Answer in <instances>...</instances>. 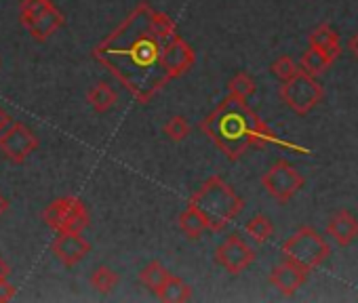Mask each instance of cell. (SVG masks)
<instances>
[{
	"label": "cell",
	"mask_w": 358,
	"mask_h": 303,
	"mask_svg": "<svg viewBox=\"0 0 358 303\" xmlns=\"http://www.w3.org/2000/svg\"><path fill=\"white\" fill-rule=\"evenodd\" d=\"M177 34L175 22L150 3H139L95 49L93 57L139 101L148 103L169 82L164 45Z\"/></svg>",
	"instance_id": "obj_1"
},
{
	"label": "cell",
	"mask_w": 358,
	"mask_h": 303,
	"mask_svg": "<svg viewBox=\"0 0 358 303\" xmlns=\"http://www.w3.org/2000/svg\"><path fill=\"white\" fill-rule=\"evenodd\" d=\"M201 131L222 149V154L236 163L249 147H262L268 143L310 154V149L280 139L247 103L236 95H228L217 108L201 122Z\"/></svg>",
	"instance_id": "obj_2"
},
{
	"label": "cell",
	"mask_w": 358,
	"mask_h": 303,
	"mask_svg": "<svg viewBox=\"0 0 358 303\" xmlns=\"http://www.w3.org/2000/svg\"><path fill=\"white\" fill-rule=\"evenodd\" d=\"M190 205L205 217L207 228L211 232H222L230 221H234L243 209L245 200L236 194V190L222 177H209L190 198Z\"/></svg>",
	"instance_id": "obj_3"
},
{
	"label": "cell",
	"mask_w": 358,
	"mask_h": 303,
	"mask_svg": "<svg viewBox=\"0 0 358 303\" xmlns=\"http://www.w3.org/2000/svg\"><path fill=\"white\" fill-rule=\"evenodd\" d=\"M282 255L287 261L303 267L306 272H312L327 261V257L331 255V246L314 228L306 226L282 242Z\"/></svg>",
	"instance_id": "obj_4"
},
{
	"label": "cell",
	"mask_w": 358,
	"mask_h": 303,
	"mask_svg": "<svg viewBox=\"0 0 358 303\" xmlns=\"http://www.w3.org/2000/svg\"><path fill=\"white\" fill-rule=\"evenodd\" d=\"M43 219L57 234H62V232H80L83 234L91 223L87 205L78 196H62V198L51 200L47 205V209L43 211Z\"/></svg>",
	"instance_id": "obj_5"
},
{
	"label": "cell",
	"mask_w": 358,
	"mask_h": 303,
	"mask_svg": "<svg viewBox=\"0 0 358 303\" xmlns=\"http://www.w3.org/2000/svg\"><path fill=\"white\" fill-rule=\"evenodd\" d=\"M278 95L289 110H293L297 116H306L320 103L322 87L314 76L297 70L295 76L282 82V87L278 89Z\"/></svg>",
	"instance_id": "obj_6"
},
{
	"label": "cell",
	"mask_w": 358,
	"mask_h": 303,
	"mask_svg": "<svg viewBox=\"0 0 358 303\" xmlns=\"http://www.w3.org/2000/svg\"><path fill=\"white\" fill-rule=\"evenodd\" d=\"M303 184H306L303 175L291 163H287V161H276L262 175V186L280 205H287L303 188Z\"/></svg>",
	"instance_id": "obj_7"
},
{
	"label": "cell",
	"mask_w": 358,
	"mask_h": 303,
	"mask_svg": "<svg viewBox=\"0 0 358 303\" xmlns=\"http://www.w3.org/2000/svg\"><path fill=\"white\" fill-rule=\"evenodd\" d=\"M38 149L36 133L24 122H11L3 133H0V152L15 165H24L34 152Z\"/></svg>",
	"instance_id": "obj_8"
},
{
	"label": "cell",
	"mask_w": 358,
	"mask_h": 303,
	"mask_svg": "<svg viewBox=\"0 0 358 303\" xmlns=\"http://www.w3.org/2000/svg\"><path fill=\"white\" fill-rule=\"evenodd\" d=\"M215 261L222 265L228 274H241L255 261V251L241 238L238 234H230L217 249H215Z\"/></svg>",
	"instance_id": "obj_9"
},
{
	"label": "cell",
	"mask_w": 358,
	"mask_h": 303,
	"mask_svg": "<svg viewBox=\"0 0 358 303\" xmlns=\"http://www.w3.org/2000/svg\"><path fill=\"white\" fill-rule=\"evenodd\" d=\"M196 64V53L194 49L179 36L175 34L166 45H164V51H162V66L169 74L171 80L184 76L188 70H192V66Z\"/></svg>",
	"instance_id": "obj_10"
},
{
	"label": "cell",
	"mask_w": 358,
	"mask_h": 303,
	"mask_svg": "<svg viewBox=\"0 0 358 303\" xmlns=\"http://www.w3.org/2000/svg\"><path fill=\"white\" fill-rule=\"evenodd\" d=\"M51 251L66 267H74L91 253V244L83 238L80 232H62L53 240Z\"/></svg>",
	"instance_id": "obj_11"
},
{
	"label": "cell",
	"mask_w": 358,
	"mask_h": 303,
	"mask_svg": "<svg viewBox=\"0 0 358 303\" xmlns=\"http://www.w3.org/2000/svg\"><path fill=\"white\" fill-rule=\"evenodd\" d=\"M64 24H66L64 13L51 3L49 7H45L38 13H34L24 24V28L30 32V36H32L34 43H47L59 28H64Z\"/></svg>",
	"instance_id": "obj_12"
},
{
	"label": "cell",
	"mask_w": 358,
	"mask_h": 303,
	"mask_svg": "<svg viewBox=\"0 0 358 303\" xmlns=\"http://www.w3.org/2000/svg\"><path fill=\"white\" fill-rule=\"evenodd\" d=\"M308 274L310 272H306L303 267H299L291 261H285V263H278L276 267H272L268 280L274 288H278L280 295L293 297L303 286V282L308 280Z\"/></svg>",
	"instance_id": "obj_13"
},
{
	"label": "cell",
	"mask_w": 358,
	"mask_h": 303,
	"mask_svg": "<svg viewBox=\"0 0 358 303\" xmlns=\"http://www.w3.org/2000/svg\"><path fill=\"white\" fill-rule=\"evenodd\" d=\"M327 234L339 246H348L358 238V219L350 211H337L327 223Z\"/></svg>",
	"instance_id": "obj_14"
},
{
	"label": "cell",
	"mask_w": 358,
	"mask_h": 303,
	"mask_svg": "<svg viewBox=\"0 0 358 303\" xmlns=\"http://www.w3.org/2000/svg\"><path fill=\"white\" fill-rule=\"evenodd\" d=\"M310 47L322 51L327 57H331L333 61L341 55V43H339V34L335 28L322 24L318 26L312 34H310Z\"/></svg>",
	"instance_id": "obj_15"
},
{
	"label": "cell",
	"mask_w": 358,
	"mask_h": 303,
	"mask_svg": "<svg viewBox=\"0 0 358 303\" xmlns=\"http://www.w3.org/2000/svg\"><path fill=\"white\" fill-rule=\"evenodd\" d=\"M156 297L164 303H184L192 299V286L179 276H169L164 284L156 290Z\"/></svg>",
	"instance_id": "obj_16"
},
{
	"label": "cell",
	"mask_w": 358,
	"mask_h": 303,
	"mask_svg": "<svg viewBox=\"0 0 358 303\" xmlns=\"http://www.w3.org/2000/svg\"><path fill=\"white\" fill-rule=\"evenodd\" d=\"M179 230H182L188 238L199 240L209 228H207L205 217L196 211V207H192V205L188 202V207L182 211V215H179Z\"/></svg>",
	"instance_id": "obj_17"
},
{
	"label": "cell",
	"mask_w": 358,
	"mask_h": 303,
	"mask_svg": "<svg viewBox=\"0 0 358 303\" xmlns=\"http://www.w3.org/2000/svg\"><path fill=\"white\" fill-rule=\"evenodd\" d=\"M87 101H89V105H91L97 114H106V112H110V110L116 105L118 95H116V91H114L110 84L99 82V84H95V87L87 93Z\"/></svg>",
	"instance_id": "obj_18"
},
{
	"label": "cell",
	"mask_w": 358,
	"mask_h": 303,
	"mask_svg": "<svg viewBox=\"0 0 358 303\" xmlns=\"http://www.w3.org/2000/svg\"><path fill=\"white\" fill-rule=\"evenodd\" d=\"M331 64H333V59L331 57H327L322 51H318V49H314V47H310L303 55H301V61H299V70L301 72H306V74H310V76H320V74H324L329 68H331Z\"/></svg>",
	"instance_id": "obj_19"
},
{
	"label": "cell",
	"mask_w": 358,
	"mask_h": 303,
	"mask_svg": "<svg viewBox=\"0 0 358 303\" xmlns=\"http://www.w3.org/2000/svg\"><path fill=\"white\" fill-rule=\"evenodd\" d=\"M245 232H247L255 242L264 244V242H268V240L274 236V223H272V219H270L268 215L257 213V215H253V217L247 221Z\"/></svg>",
	"instance_id": "obj_20"
},
{
	"label": "cell",
	"mask_w": 358,
	"mask_h": 303,
	"mask_svg": "<svg viewBox=\"0 0 358 303\" xmlns=\"http://www.w3.org/2000/svg\"><path fill=\"white\" fill-rule=\"evenodd\" d=\"M171 276V272L160 263V261H150L141 272H139V282L145 286V288H150L152 293H156L162 284H164V280Z\"/></svg>",
	"instance_id": "obj_21"
},
{
	"label": "cell",
	"mask_w": 358,
	"mask_h": 303,
	"mask_svg": "<svg viewBox=\"0 0 358 303\" xmlns=\"http://www.w3.org/2000/svg\"><path fill=\"white\" fill-rule=\"evenodd\" d=\"M118 282H120V276H118L112 267H108V265H99V267L91 274V286H93L97 293H103V295L112 293L114 286H116Z\"/></svg>",
	"instance_id": "obj_22"
},
{
	"label": "cell",
	"mask_w": 358,
	"mask_h": 303,
	"mask_svg": "<svg viewBox=\"0 0 358 303\" xmlns=\"http://www.w3.org/2000/svg\"><path fill=\"white\" fill-rule=\"evenodd\" d=\"M228 91H230V95H236V97H241V99H249L251 95H255L257 84H255V80H253L251 74L238 72V74H234V76L230 78Z\"/></svg>",
	"instance_id": "obj_23"
},
{
	"label": "cell",
	"mask_w": 358,
	"mask_h": 303,
	"mask_svg": "<svg viewBox=\"0 0 358 303\" xmlns=\"http://www.w3.org/2000/svg\"><path fill=\"white\" fill-rule=\"evenodd\" d=\"M164 135H166V139H171V141H175V143L184 141V139L190 135V124H188V120H186L184 116H173V118H169L166 124H164Z\"/></svg>",
	"instance_id": "obj_24"
},
{
	"label": "cell",
	"mask_w": 358,
	"mask_h": 303,
	"mask_svg": "<svg viewBox=\"0 0 358 303\" xmlns=\"http://www.w3.org/2000/svg\"><path fill=\"white\" fill-rule=\"evenodd\" d=\"M297 70H299V66L289 57V55H282V57H278L272 66H270V72L278 78V80H289L291 76H295L297 74Z\"/></svg>",
	"instance_id": "obj_25"
},
{
	"label": "cell",
	"mask_w": 358,
	"mask_h": 303,
	"mask_svg": "<svg viewBox=\"0 0 358 303\" xmlns=\"http://www.w3.org/2000/svg\"><path fill=\"white\" fill-rule=\"evenodd\" d=\"M51 3H53V0H22V5H20V22H22V26H24L34 13H38L41 9L49 7Z\"/></svg>",
	"instance_id": "obj_26"
},
{
	"label": "cell",
	"mask_w": 358,
	"mask_h": 303,
	"mask_svg": "<svg viewBox=\"0 0 358 303\" xmlns=\"http://www.w3.org/2000/svg\"><path fill=\"white\" fill-rule=\"evenodd\" d=\"M15 295H17V288H15V284H11V282H9V278L0 280V303L11 301Z\"/></svg>",
	"instance_id": "obj_27"
},
{
	"label": "cell",
	"mask_w": 358,
	"mask_h": 303,
	"mask_svg": "<svg viewBox=\"0 0 358 303\" xmlns=\"http://www.w3.org/2000/svg\"><path fill=\"white\" fill-rule=\"evenodd\" d=\"M11 122H13V118H11V116H9V114L3 110V108H0V133H3V131H5V128L11 124Z\"/></svg>",
	"instance_id": "obj_28"
},
{
	"label": "cell",
	"mask_w": 358,
	"mask_h": 303,
	"mask_svg": "<svg viewBox=\"0 0 358 303\" xmlns=\"http://www.w3.org/2000/svg\"><path fill=\"white\" fill-rule=\"evenodd\" d=\"M11 276V267H9V263L3 259V255H0V280H5V278H9Z\"/></svg>",
	"instance_id": "obj_29"
},
{
	"label": "cell",
	"mask_w": 358,
	"mask_h": 303,
	"mask_svg": "<svg viewBox=\"0 0 358 303\" xmlns=\"http://www.w3.org/2000/svg\"><path fill=\"white\" fill-rule=\"evenodd\" d=\"M7 211H9V198L0 194V217H3Z\"/></svg>",
	"instance_id": "obj_30"
},
{
	"label": "cell",
	"mask_w": 358,
	"mask_h": 303,
	"mask_svg": "<svg viewBox=\"0 0 358 303\" xmlns=\"http://www.w3.org/2000/svg\"><path fill=\"white\" fill-rule=\"evenodd\" d=\"M350 51H352V53H354V57L358 59V34L350 40Z\"/></svg>",
	"instance_id": "obj_31"
}]
</instances>
